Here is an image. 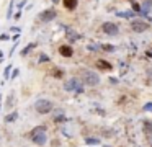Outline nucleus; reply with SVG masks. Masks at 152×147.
I'll return each mask as SVG.
<instances>
[{
	"mask_svg": "<svg viewBox=\"0 0 152 147\" xmlns=\"http://www.w3.org/2000/svg\"><path fill=\"white\" fill-rule=\"evenodd\" d=\"M30 136H31V139H33V142L38 144V146H44V144H46V140H48V137H46V127H44V126L34 127V129L30 132Z\"/></svg>",
	"mask_w": 152,
	"mask_h": 147,
	"instance_id": "obj_1",
	"label": "nucleus"
},
{
	"mask_svg": "<svg viewBox=\"0 0 152 147\" xmlns=\"http://www.w3.org/2000/svg\"><path fill=\"white\" fill-rule=\"evenodd\" d=\"M80 74H82L83 82H85L87 85H90V87L100 83V77L95 74V72H92V70H80Z\"/></svg>",
	"mask_w": 152,
	"mask_h": 147,
	"instance_id": "obj_2",
	"label": "nucleus"
},
{
	"mask_svg": "<svg viewBox=\"0 0 152 147\" xmlns=\"http://www.w3.org/2000/svg\"><path fill=\"white\" fill-rule=\"evenodd\" d=\"M53 103H51L49 100H38L36 103H34V110L38 111L39 114H46L49 113V111H53Z\"/></svg>",
	"mask_w": 152,
	"mask_h": 147,
	"instance_id": "obj_3",
	"label": "nucleus"
},
{
	"mask_svg": "<svg viewBox=\"0 0 152 147\" xmlns=\"http://www.w3.org/2000/svg\"><path fill=\"white\" fill-rule=\"evenodd\" d=\"M64 88L67 91H83V85L79 78H70V80H67Z\"/></svg>",
	"mask_w": 152,
	"mask_h": 147,
	"instance_id": "obj_4",
	"label": "nucleus"
},
{
	"mask_svg": "<svg viewBox=\"0 0 152 147\" xmlns=\"http://www.w3.org/2000/svg\"><path fill=\"white\" fill-rule=\"evenodd\" d=\"M56 15H57V12L54 8H48V10H44L43 13H39L38 18H39L43 23H49V21H53V20L56 18Z\"/></svg>",
	"mask_w": 152,
	"mask_h": 147,
	"instance_id": "obj_5",
	"label": "nucleus"
},
{
	"mask_svg": "<svg viewBox=\"0 0 152 147\" xmlns=\"http://www.w3.org/2000/svg\"><path fill=\"white\" fill-rule=\"evenodd\" d=\"M103 31L106 33L108 36H116L119 33V29H118V26L115 25V23H110V21H106V23H103Z\"/></svg>",
	"mask_w": 152,
	"mask_h": 147,
	"instance_id": "obj_6",
	"label": "nucleus"
},
{
	"mask_svg": "<svg viewBox=\"0 0 152 147\" xmlns=\"http://www.w3.org/2000/svg\"><path fill=\"white\" fill-rule=\"evenodd\" d=\"M131 26H132V29H134L136 33H142V31H145V29L149 28V25L144 21V20H134V21L131 23Z\"/></svg>",
	"mask_w": 152,
	"mask_h": 147,
	"instance_id": "obj_7",
	"label": "nucleus"
},
{
	"mask_svg": "<svg viewBox=\"0 0 152 147\" xmlns=\"http://www.w3.org/2000/svg\"><path fill=\"white\" fill-rule=\"evenodd\" d=\"M59 52H61V56H64V57H70V56L74 54V49L70 48V46H67V44H62L59 48Z\"/></svg>",
	"mask_w": 152,
	"mask_h": 147,
	"instance_id": "obj_8",
	"label": "nucleus"
},
{
	"mask_svg": "<svg viewBox=\"0 0 152 147\" xmlns=\"http://www.w3.org/2000/svg\"><path fill=\"white\" fill-rule=\"evenodd\" d=\"M96 67H98L100 70H111V64L103 61V59H98V61H96Z\"/></svg>",
	"mask_w": 152,
	"mask_h": 147,
	"instance_id": "obj_9",
	"label": "nucleus"
},
{
	"mask_svg": "<svg viewBox=\"0 0 152 147\" xmlns=\"http://www.w3.org/2000/svg\"><path fill=\"white\" fill-rule=\"evenodd\" d=\"M62 3L67 10H75L77 5H79V0H64Z\"/></svg>",
	"mask_w": 152,
	"mask_h": 147,
	"instance_id": "obj_10",
	"label": "nucleus"
},
{
	"mask_svg": "<svg viewBox=\"0 0 152 147\" xmlns=\"http://www.w3.org/2000/svg\"><path fill=\"white\" fill-rule=\"evenodd\" d=\"M66 31H67V36H69L70 41H75V39H79V34H77V33H74L70 28H66Z\"/></svg>",
	"mask_w": 152,
	"mask_h": 147,
	"instance_id": "obj_11",
	"label": "nucleus"
},
{
	"mask_svg": "<svg viewBox=\"0 0 152 147\" xmlns=\"http://www.w3.org/2000/svg\"><path fill=\"white\" fill-rule=\"evenodd\" d=\"M17 118H18V113L13 111V113H10L8 116H5V123H12V121H15Z\"/></svg>",
	"mask_w": 152,
	"mask_h": 147,
	"instance_id": "obj_12",
	"label": "nucleus"
},
{
	"mask_svg": "<svg viewBox=\"0 0 152 147\" xmlns=\"http://www.w3.org/2000/svg\"><path fill=\"white\" fill-rule=\"evenodd\" d=\"M33 48H36V42H31V44H28L26 48H25L23 51H21V56H26V54H28V52H30Z\"/></svg>",
	"mask_w": 152,
	"mask_h": 147,
	"instance_id": "obj_13",
	"label": "nucleus"
},
{
	"mask_svg": "<svg viewBox=\"0 0 152 147\" xmlns=\"http://www.w3.org/2000/svg\"><path fill=\"white\" fill-rule=\"evenodd\" d=\"M13 3H15V0H10V5H8V12H7V18L10 20L12 16H13Z\"/></svg>",
	"mask_w": 152,
	"mask_h": 147,
	"instance_id": "obj_14",
	"label": "nucleus"
},
{
	"mask_svg": "<svg viewBox=\"0 0 152 147\" xmlns=\"http://www.w3.org/2000/svg\"><path fill=\"white\" fill-rule=\"evenodd\" d=\"M144 132H147V134L152 132V123L151 121H144Z\"/></svg>",
	"mask_w": 152,
	"mask_h": 147,
	"instance_id": "obj_15",
	"label": "nucleus"
},
{
	"mask_svg": "<svg viewBox=\"0 0 152 147\" xmlns=\"http://www.w3.org/2000/svg\"><path fill=\"white\" fill-rule=\"evenodd\" d=\"M100 48H102L103 51H106V52H113V51H115V46H111V44H100Z\"/></svg>",
	"mask_w": 152,
	"mask_h": 147,
	"instance_id": "obj_16",
	"label": "nucleus"
},
{
	"mask_svg": "<svg viewBox=\"0 0 152 147\" xmlns=\"http://www.w3.org/2000/svg\"><path fill=\"white\" fill-rule=\"evenodd\" d=\"M12 65H7L5 67V70H4V78H10V74H12Z\"/></svg>",
	"mask_w": 152,
	"mask_h": 147,
	"instance_id": "obj_17",
	"label": "nucleus"
},
{
	"mask_svg": "<svg viewBox=\"0 0 152 147\" xmlns=\"http://www.w3.org/2000/svg\"><path fill=\"white\" fill-rule=\"evenodd\" d=\"M64 75V72L61 70V69H54L53 70V77H56V78H61Z\"/></svg>",
	"mask_w": 152,
	"mask_h": 147,
	"instance_id": "obj_18",
	"label": "nucleus"
},
{
	"mask_svg": "<svg viewBox=\"0 0 152 147\" xmlns=\"http://www.w3.org/2000/svg\"><path fill=\"white\" fill-rule=\"evenodd\" d=\"M118 16H123V18H131L132 13L131 12H118Z\"/></svg>",
	"mask_w": 152,
	"mask_h": 147,
	"instance_id": "obj_19",
	"label": "nucleus"
},
{
	"mask_svg": "<svg viewBox=\"0 0 152 147\" xmlns=\"http://www.w3.org/2000/svg\"><path fill=\"white\" fill-rule=\"evenodd\" d=\"M18 74H20V70H18V69H12V75H10V77L15 78V77H18Z\"/></svg>",
	"mask_w": 152,
	"mask_h": 147,
	"instance_id": "obj_20",
	"label": "nucleus"
},
{
	"mask_svg": "<svg viewBox=\"0 0 152 147\" xmlns=\"http://www.w3.org/2000/svg\"><path fill=\"white\" fill-rule=\"evenodd\" d=\"M48 61H49V57H48L46 54H41L39 56V62H48Z\"/></svg>",
	"mask_w": 152,
	"mask_h": 147,
	"instance_id": "obj_21",
	"label": "nucleus"
},
{
	"mask_svg": "<svg viewBox=\"0 0 152 147\" xmlns=\"http://www.w3.org/2000/svg\"><path fill=\"white\" fill-rule=\"evenodd\" d=\"M87 144H98V139H93V137H88V139H87Z\"/></svg>",
	"mask_w": 152,
	"mask_h": 147,
	"instance_id": "obj_22",
	"label": "nucleus"
},
{
	"mask_svg": "<svg viewBox=\"0 0 152 147\" xmlns=\"http://www.w3.org/2000/svg\"><path fill=\"white\" fill-rule=\"evenodd\" d=\"M8 39H10L8 34H0V41H8Z\"/></svg>",
	"mask_w": 152,
	"mask_h": 147,
	"instance_id": "obj_23",
	"label": "nucleus"
},
{
	"mask_svg": "<svg viewBox=\"0 0 152 147\" xmlns=\"http://www.w3.org/2000/svg\"><path fill=\"white\" fill-rule=\"evenodd\" d=\"M132 8H134V12H141V7H139L136 2H132Z\"/></svg>",
	"mask_w": 152,
	"mask_h": 147,
	"instance_id": "obj_24",
	"label": "nucleus"
},
{
	"mask_svg": "<svg viewBox=\"0 0 152 147\" xmlns=\"http://www.w3.org/2000/svg\"><path fill=\"white\" fill-rule=\"evenodd\" d=\"M147 78H149V82L152 83V69H149V70H147Z\"/></svg>",
	"mask_w": 152,
	"mask_h": 147,
	"instance_id": "obj_25",
	"label": "nucleus"
},
{
	"mask_svg": "<svg viewBox=\"0 0 152 147\" xmlns=\"http://www.w3.org/2000/svg\"><path fill=\"white\" fill-rule=\"evenodd\" d=\"M144 110H145V111H152V103H147V105L144 106Z\"/></svg>",
	"mask_w": 152,
	"mask_h": 147,
	"instance_id": "obj_26",
	"label": "nucleus"
},
{
	"mask_svg": "<svg viewBox=\"0 0 152 147\" xmlns=\"http://www.w3.org/2000/svg\"><path fill=\"white\" fill-rule=\"evenodd\" d=\"M10 31H12V33H20L21 29H20V28H15V26H12V28H10Z\"/></svg>",
	"mask_w": 152,
	"mask_h": 147,
	"instance_id": "obj_27",
	"label": "nucleus"
},
{
	"mask_svg": "<svg viewBox=\"0 0 152 147\" xmlns=\"http://www.w3.org/2000/svg\"><path fill=\"white\" fill-rule=\"evenodd\" d=\"M25 5H26V0H21V2L18 3V8H23Z\"/></svg>",
	"mask_w": 152,
	"mask_h": 147,
	"instance_id": "obj_28",
	"label": "nucleus"
},
{
	"mask_svg": "<svg viewBox=\"0 0 152 147\" xmlns=\"http://www.w3.org/2000/svg\"><path fill=\"white\" fill-rule=\"evenodd\" d=\"M20 16H21V10H18V12L15 13V20H18V18H20Z\"/></svg>",
	"mask_w": 152,
	"mask_h": 147,
	"instance_id": "obj_29",
	"label": "nucleus"
},
{
	"mask_svg": "<svg viewBox=\"0 0 152 147\" xmlns=\"http://www.w3.org/2000/svg\"><path fill=\"white\" fill-rule=\"evenodd\" d=\"M0 59H4V52L0 51Z\"/></svg>",
	"mask_w": 152,
	"mask_h": 147,
	"instance_id": "obj_30",
	"label": "nucleus"
},
{
	"mask_svg": "<svg viewBox=\"0 0 152 147\" xmlns=\"http://www.w3.org/2000/svg\"><path fill=\"white\" fill-rule=\"evenodd\" d=\"M0 108H2V97H0Z\"/></svg>",
	"mask_w": 152,
	"mask_h": 147,
	"instance_id": "obj_31",
	"label": "nucleus"
},
{
	"mask_svg": "<svg viewBox=\"0 0 152 147\" xmlns=\"http://www.w3.org/2000/svg\"><path fill=\"white\" fill-rule=\"evenodd\" d=\"M53 2H54V3H57V2H59V0H53Z\"/></svg>",
	"mask_w": 152,
	"mask_h": 147,
	"instance_id": "obj_32",
	"label": "nucleus"
}]
</instances>
